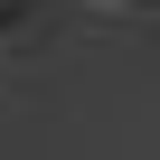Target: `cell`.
<instances>
[{
    "label": "cell",
    "instance_id": "7a4b0ae2",
    "mask_svg": "<svg viewBox=\"0 0 160 160\" xmlns=\"http://www.w3.org/2000/svg\"><path fill=\"white\" fill-rule=\"evenodd\" d=\"M94 10H151V0H94Z\"/></svg>",
    "mask_w": 160,
    "mask_h": 160
},
{
    "label": "cell",
    "instance_id": "6da1fadb",
    "mask_svg": "<svg viewBox=\"0 0 160 160\" xmlns=\"http://www.w3.org/2000/svg\"><path fill=\"white\" fill-rule=\"evenodd\" d=\"M10 28H28V0H0V38H10Z\"/></svg>",
    "mask_w": 160,
    "mask_h": 160
}]
</instances>
